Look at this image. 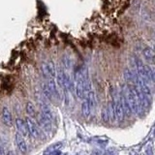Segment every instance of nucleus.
<instances>
[{"label":"nucleus","mask_w":155,"mask_h":155,"mask_svg":"<svg viewBox=\"0 0 155 155\" xmlns=\"http://www.w3.org/2000/svg\"><path fill=\"white\" fill-rule=\"evenodd\" d=\"M16 126H17V129H18V132L22 135L23 137L28 135V130H27V125L25 120H23L21 118H17L16 119Z\"/></svg>","instance_id":"obj_8"},{"label":"nucleus","mask_w":155,"mask_h":155,"mask_svg":"<svg viewBox=\"0 0 155 155\" xmlns=\"http://www.w3.org/2000/svg\"><path fill=\"white\" fill-rule=\"evenodd\" d=\"M6 155H15V153H14V151H12V150H10Z\"/></svg>","instance_id":"obj_17"},{"label":"nucleus","mask_w":155,"mask_h":155,"mask_svg":"<svg viewBox=\"0 0 155 155\" xmlns=\"http://www.w3.org/2000/svg\"><path fill=\"white\" fill-rule=\"evenodd\" d=\"M38 121H39V124H40V126L46 131V132H51V127H52L51 119H48V117H46L45 115L40 113V114H39V117H38Z\"/></svg>","instance_id":"obj_6"},{"label":"nucleus","mask_w":155,"mask_h":155,"mask_svg":"<svg viewBox=\"0 0 155 155\" xmlns=\"http://www.w3.org/2000/svg\"><path fill=\"white\" fill-rule=\"evenodd\" d=\"M73 82H74V91L76 96L79 99H84L85 95H84V80L82 66L79 67L74 72Z\"/></svg>","instance_id":"obj_1"},{"label":"nucleus","mask_w":155,"mask_h":155,"mask_svg":"<svg viewBox=\"0 0 155 155\" xmlns=\"http://www.w3.org/2000/svg\"><path fill=\"white\" fill-rule=\"evenodd\" d=\"M84 100L82 101V103H81V114H82V115L84 116V117H88L92 110L90 109L89 104H88V102H87V100L85 98H84Z\"/></svg>","instance_id":"obj_11"},{"label":"nucleus","mask_w":155,"mask_h":155,"mask_svg":"<svg viewBox=\"0 0 155 155\" xmlns=\"http://www.w3.org/2000/svg\"><path fill=\"white\" fill-rule=\"evenodd\" d=\"M143 56L145 60L147 61V63L153 65L154 64V51L153 48L150 47H145L143 50Z\"/></svg>","instance_id":"obj_9"},{"label":"nucleus","mask_w":155,"mask_h":155,"mask_svg":"<svg viewBox=\"0 0 155 155\" xmlns=\"http://www.w3.org/2000/svg\"><path fill=\"white\" fill-rule=\"evenodd\" d=\"M15 140H16L17 147L19 149V151L23 154H25L27 152V144H26L25 140H24V137L18 132H17L16 135H15Z\"/></svg>","instance_id":"obj_4"},{"label":"nucleus","mask_w":155,"mask_h":155,"mask_svg":"<svg viewBox=\"0 0 155 155\" xmlns=\"http://www.w3.org/2000/svg\"><path fill=\"white\" fill-rule=\"evenodd\" d=\"M101 116H102V119H103L104 122H109V121H110V118H109V111H108V108H107V106L103 108V110H102Z\"/></svg>","instance_id":"obj_15"},{"label":"nucleus","mask_w":155,"mask_h":155,"mask_svg":"<svg viewBox=\"0 0 155 155\" xmlns=\"http://www.w3.org/2000/svg\"><path fill=\"white\" fill-rule=\"evenodd\" d=\"M144 155H152V151H150V153H149L148 150H147V153H145Z\"/></svg>","instance_id":"obj_18"},{"label":"nucleus","mask_w":155,"mask_h":155,"mask_svg":"<svg viewBox=\"0 0 155 155\" xmlns=\"http://www.w3.org/2000/svg\"><path fill=\"white\" fill-rule=\"evenodd\" d=\"M25 110H26V113L29 116H31V117H35L36 116V109L31 102H28L26 104Z\"/></svg>","instance_id":"obj_12"},{"label":"nucleus","mask_w":155,"mask_h":155,"mask_svg":"<svg viewBox=\"0 0 155 155\" xmlns=\"http://www.w3.org/2000/svg\"><path fill=\"white\" fill-rule=\"evenodd\" d=\"M61 64H62V68L64 70H70L72 69V67H73V60H72V58L70 56H68V55H64L62 57V59H61Z\"/></svg>","instance_id":"obj_10"},{"label":"nucleus","mask_w":155,"mask_h":155,"mask_svg":"<svg viewBox=\"0 0 155 155\" xmlns=\"http://www.w3.org/2000/svg\"><path fill=\"white\" fill-rule=\"evenodd\" d=\"M41 72L43 74V77L46 80L48 79H56V67L54 65V62L51 60H48V62L44 63L41 66Z\"/></svg>","instance_id":"obj_2"},{"label":"nucleus","mask_w":155,"mask_h":155,"mask_svg":"<svg viewBox=\"0 0 155 155\" xmlns=\"http://www.w3.org/2000/svg\"><path fill=\"white\" fill-rule=\"evenodd\" d=\"M61 145H62V143H56L55 144L51 145V147H48V149L45 151V154L46 155H51L52 152H54V151H56V150L59 149Z\"/></svg>","instance_id":"obj_14"},{"label":"nucleus","mask_w":155,"mask_h":155,"mask_svg":"<svg viewBox=\"0 0 155 155\" xmlns=\"http://www.w3.org/2000/svg\"><path fill=\"white\" fill-rule=\"evenodd\" d=\"M1 115H2L1 117H2L3 123L6 126H8V127H11L13 125V117H12L11 111H10V110L7 108V107H3Z\"/></svg>","instance_id":"obj_7"},{"label":"nucleus","mask_w":155,"mask_h":155,"mask_svg":"<svg viewBox=\"0 0 155 155\" xmlns=\"http://www.w3.org/2000/svg\"><path fill=\"white\" fill-rule=\"evenodd\" d=\"M25 122H26V125H27L28 133L30 134L32 137L36 138V139L40 137V132H39V129L37 127V125L35 124V122H34V121L32 120V118L26 117Z\"/></svg>","instance_id":"obj_3"},{"label":"nucleus","mask_w":155,"mask_h":155,"mask_svg":"<svg viewBox=\"0 0 155 155\" xmlns=\"http://www.w3.org/2000/svg\"><path fill=\"white\" fill-rule=\"evenodd\" d=\"M42 91H43V94H44V96H45V98H46V99H48V101H52L53 96H52V94L51 93V91L48 90V86H47V84H46V82H44V84H42Z\"/></svg>","instance_id":"obj_13"},{"label":"nucleus","mask_w":155,"mask_h":155,"mask_svg":"<svg viewBox=\"0 0 155 155\" xmlns=\"http://www.w3.org/2000/svg\"><path fill=\"white\" fill-rule=\"evenodd\" d=\"M46 84L48 86V90H50L51 93L52 94L53 98L59 100L60 95H59V91H58V89H57V85H56L55 79H48V80H47Z\"/></svg>","instance_id":"obj_5"},{"label":"nucleus","mask_w":155,"mask_h":155,"mask_svg":"<svg viewBox=\"0 0 155 155\" xmlns=\"http://www.w3.org/2000/svg\"><path fill=\"white\" fill-rule=\"evenodd\" d=\"M0 155H6V153H5V150H4V147H2L1 143H0Z\"/></svg>","instance_id":"obj_16"}]
</instances>
